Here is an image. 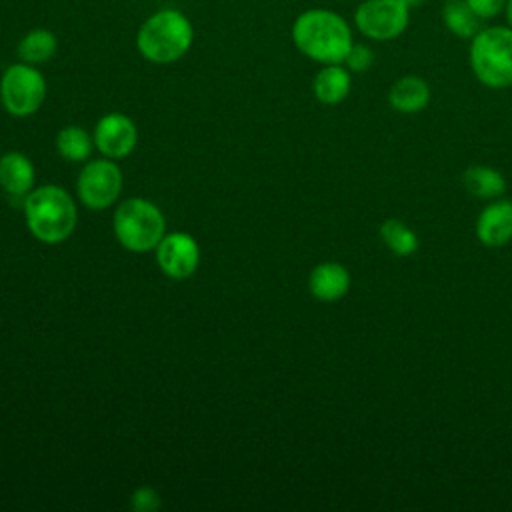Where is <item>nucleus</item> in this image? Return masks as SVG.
<instances>
[{"instance_id": "f257e3e1", "label": "nucleus", "mask_w": 512, "mask_h": 512, "mask_svg": "<svg viewBox=\"0 0 512 512\" xmlns=\"http://www.w3.org/2000/svg\"><path fill=\"white\" fill-rule=\"evenodd\" d=\"M294 46L320 64H342L352 40V28L344 16L330 8L302 10L290 30Z\"/></svg>"}, {"instance_id": "f03ea898", "label": "nucleus", "mask_w": 512, "mask_h": 512, "mask_svg": "<svg viewBox=\"0 0 512 512\" xmlns=\"http://www.w3.org/2000/svg\"><path fill=\"white\" fill-rule=\"evenodd\" d=\"M194 42L190 18L172 6L154 10L136 32V48L152 64H172L180 60Z\"/></svg>"}, {"instance_id": "7ed1b4c3", "label": "nucleus", "mask_w": 512, "mask_h": 512, "mask_svg": "<svg viewBox=\"0 0 512 512\" xmlns=\"http://www.w3.org/2000/svg\"><path fill=\"white\" fill-rule=\"evenodd\" d=\"M24 214L30 232L46 244L66 240L76 226V206L70 194L58 186H42L30 192Z\"/></svg>"}, {"instance_id": "20e7f679", "label": "nucleus", "mask_w": 512, "mask_h": 512, "mask_svg": "<svg viewBox=\"0 0 512 512\" xmlns=\"http://www.w3.org/2000/svg\"><path fill=\"white\" fill-rule=\"evenodd\" d=\"M468 60L480 84L496 90L512 86V28L482 26L470 38Z\"/></svg>"}, {"instance_id": "39448f33", "label": "nucleus", "mask_w": 512, "mask_h": 512, "mask_svg": "<svg viewBox=\"0 0 512 512\" xmlns=\"http://www.w3.org/2000/svg\"><path fill=\"white\" fill-rule=\"evenodd\" d=\"M114 234L124 248L146 252L164 238V216L152 202L130 198L114 212Z\"/></svg>"}, {"instance_id": "423d86ee", "label": "nucleus", "mask_w": 512, "mask_h": 512, "mask_svg": "<svg viewBox=\"0 0 512 512\" xmlns=\"http://www.w3.org/2000/svg\"><path fill=\"white\" fill-rule=\"evenodd\" d=\"M46 96V80L32 64H10L0 78V100L12 116L34 114Z\"/></svg>"}, {"instance_id": "0eeeda50", "label": "nucleus", "mask_w": 512, "mask_h": 512, "mask_svg": "<svg viewBox=\"0 0 512 512\" xmlns=\"http://www.w3.org/2000/svg\"><path fill=\"white\" fill-rule=\"evenodd\" d=\"M410 22V8L402 0H362L354 10L356 30L374 42L398 38Z\"/></svg>"}, {"instance_id": "6e6552de", "label": "nucleus", "mask_w": 512, "mask_h": 512, "mask_svg": "<svg viewBox=\"0 0 512 512\" xmlns=\"http://www.w3.org/2000/svg\"><path fill=\"white\" fill-rule=\"evenodd\" d=\"M122 188V172L110 160H94L84 166L78 178V194L82 202L92 208L100 210L110 206Z\"/></svg>"}, {"instance_id": "1a4fd4ad", "label": "nucleus", "mask_w": 512, "mask_h": 512, "mask_svg": "<svg viewBox=\"0 0 512 512\" xmlns=\"http://www.w3.org/2000/svg\"><path fill=\"white\" fill-rule=\"evenodd\" d=\"M158 264L170 278H188L200 262L196 240L184 232H172L158 242Z\"/></svg>"}, {"instance_id": "9d476101", "label": "nucleus", "mask_w": 512, "mask_h": 512, "mask_svg": "<svg viewBox=\"0 0 512 512\" xmlns=\"http://www.w3.org/2000/svg\"><path fill=\"white\" fill-rule=\"evenodd\" d=\"M136 126L124 114H106L98 120L94 130V142L108 158H122L136 146Z\"/></svg>"}, {"instance_id": "9b49d317", "label": "nucleus", "mask_w": 512, "mask_h": 512, "mask_svg": "<svg viewBox=\"0 0 512 512\" xmlns=\"http://www.w3.org/2000/svg\"><path fill=\"white\" fill-rule=\"evenodd\" d=\"M476 238L490 248H500L512 240V202H490L476 220Z\"/></svg>"}, {"instance_id": "f8f14e48", "label": "nucleus", "mask_w": 512, "mask_h": 512, "mask_svg": "<svg viewBox=\"0 0 512 512\" xmlns=\"http://www.w3.org/2000/svg\"><path fill=\"white\" fill-rule=\"evenodd\" d=\"M430 96V86L422 76L406 74L390 86L388 104L394 112L416 114L428 106Z\"/></svg>"}, {"instance_id": "ddd939ff", "label": "nucleus", "mask_w": 512, "mask_h": 512, "mask_svg": "<svg viewBox=\"0 0 512 512\" xmlns=\"http://www.w3.org/2000/svg\"><path fill=\"white\" fill-rule=\"evenodd\" d=\"M308 288L322 302H336L350 290V274L338 262L318 264L308 278Z\"/></svg>"}, {"instance_id": "4468645a", "label": "nucleus", "mask_w": 512, "mask_h": 512, "mask_svg": "<svg viewBox=\"0 0 512 512\" xmlns=\"http://www.w3.org/2000/svg\"><path fill=\"white\" fill-rule=\"evenodd\" d=\"M312 90L318 102L340 104L352 90V72L344 64H324L314 76Z\"/></svg>"}, {"instance_id": "2eb2a0df", "label": "nucleus", "mask_w": 512, "mask_h": 512, "mask_svg": "<svg viewBox=\"0 0 512 512\" xmlns=\"http://www.w3.org/2000/svg\"><path fill=\"white\" fill-rule=\"evenodd\" d=\"M34 168L24 154L8 152L0 158V184L6 192L22 196L32 188Z\"/></svg>"}, {"instance_id": "dca6fc26", "label": "nucleus", "mask_w": 512, "mask_h": 512, "mask_svg": "<svg viewBox=\"0 0 512 512\" xmlns=\"http://www.w3.org/2000/svg\"><path fill=\"white\" fill-rule=\"evenodd\" d=\"M442 24L456 38L470 40L482 28V18L468 6L466 0H446L442 4Z\"/></svg>"}, {"instance_id": "f3484780", "label": "nucleus", "mask_w": 512, "mask_h": 512, "mask_svg": "<svg viewBox=\"0 0 512 512\" xmlns=\"http://www.w3.org/2000/svg\"><path fill=\"white\" fill-rule=\"evenodd\" d=\"M56 48H58V38L52 30L32 28L18 40L16 54L20 62L36 66L50 60L56 54Z\"/></svg>"}, {"instance_id": "a211bd4d", "label": "nucleus", "mask_w": 512, "mask_h": 512, "mask_svg": "<svg viewBox=\"0 0 512 512\" xmlns=\"http://www.w3.org/2000/svg\"><path fill=\"white\" fill-rule=\"evenodd\" d=\"M462 182L472 196L482 200H496L506 190L504 176L496 168L480 164L468 166L462 174Z\"/></svg>"}, {"instance_id": "6ab92c4d", "label": "nucleus", "mask_w": 512, "mask_h": 512, "mask_svg": "<svg viewBox=\"0 0 512 512\" xmlns=\"http://www.w3.org/2000/svg\"><path fill=\"white\" fill-rule=\"evenodd\" d=\"M380 238L396 256H410L418 250L416 232L398 218H388L380 224Z\"/></svg>"}, {"instance_id": "aec40b11", "label": "nucleus", "mask_w": 512, "mask_h": 512, "mask_svg": "<svg viewBox=\"0 0 512 512\" xmlns=\"http://www.w3.org/2000/svg\"><path fill=\"white\" fill-rule=\"evenodd\" d=\"M56 148L62 154V158L78 162L90 154L92 142L88 132L82 130L80 126H66L56 136Z\"/></svg>"}, {"instance_id": "412c9836", "label": "nucleus", "mask_w": 512, "mask_h": 512, "mask_svg": "<svg viewBox=\"0 0 512 512\" xmlns=\"http://www.w3.org/2000/svg\"><path fill=\"white\" fill-rule=\"evenodd\" d=\"M350 72L362 74L374 64V50L364 42H354L342 62Z\"/></svg>"}, {"instance_id": "4be33fe9", "label": "nucleus", "mask_w": 512, "mask_h": 512, "mask_svg": "<svg viewBox=\"0 0 512 512\" xmlns=\"http://www.w3.org/2000/svg\"><path fill=\"white\" fill-rule=\"evenodd\" d=\"M160 506V498L152 488H140L132 494V508L138 512H152Z\"/></svg>"}, {"instance_id": "5701e85b", "label": "nucleus", "mask_w": 512, "mask_h": 512, "mask_svg": "<svg viewBox=\"0 0 512 512\" xmlns=\"http://www.w3.org/2000/svg\"><path fill=\"white\" fill-rule=\"evenodd\" d=\"M466 2L482 20H490L498 16L500 12H504V6H506V0H466Z\"/></svg>"}, {"instance_id": "b1692460", "label": "nucleus", "mask_w": 512, "mask_h": 512, "mask_svg": "<svg viewBox=\"0 0 512 512\" xmlns=\"http://www.w3.org/2000/svg\"><path fill=\"white\" fill-rule=\"evenodd\" d=\"M504 14H506V20H508V26L512 28V0H506V6H504Z\"/></svg>"}, {"instance_id": "393cba45", "label": "nucleus", "mask_w": 512, "mask_h": 512, "mask_svg": "<svg viewBox=\"0 0 512 512\" xmlns=\"http://www.w3.org/2000/svg\"><path fill=\"white\" fill-rule=\"evenodd\" d=\"M402 2H404V4H406L410 10H412V8H418V6H422L426 0H402Z\"/></svg>"}]
</instances>
